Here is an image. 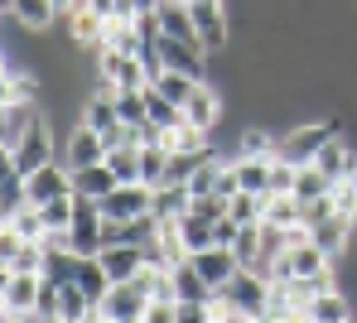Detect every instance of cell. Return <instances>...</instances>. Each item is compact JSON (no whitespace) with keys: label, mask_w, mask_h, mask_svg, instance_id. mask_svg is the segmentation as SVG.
Returning <instances> with one entry per match:
<instances>
[{"label":"cell","mask_w":357,"mask_h":323,"mask_svg":"<svg viewBox=\"0 0 357 323\" xmlns=\"http://www.w3.org/2000/svg\"><path fill=\"white\" fill-rule=\"evenodd\" d=\"M59 150H63V135H54V121H49V116H39V121L29 126V135H24V140H20V145H15L5 159H10V164H15L24 179H29L34 169L54 164V159H59Z\"/></svg>","instance_id":"cell-2"},{"label":"cell","mask_w":357,"mask_h":323,"mask_svg":"<svg viewBox=\"0 0 357 323\" xmlns=\"http://www.w3.org/2000/svg\"><path fill=\"white\" fill-rule=\"evenodd\" d=\"M169 174V145H140V184L160 189Z\"/></svg>","instance_id":"cell-25"},{"label":"cell","mask_w":357,"mask_h":323,"mask_svg":"<svg viewBox=\"0 0 357 323\" xmlns=\"http://www.w3.org/2000/svg\"><path fill=\"white\" fill-rule=\"evenodd\" d=\"M222 294H227V304H232V309L251 314V319H261V314L271 309V280H266L261 270H251V265H241L237 275L222 285Z\"/></svg>","instance_id":"cell-5"},{"label":"cell","mask_w":357,"mask_h":323,"mask_svg":"<svg viewBox=\"0 0 357 323\" xmlns=\"http://www.w3.org/2000/svg\"><path fill=\"white\" fill-rule=\"evenodd\" d=\"M135 34H140V44H160V39H165L160 10H140V15H135Z\"/></svg>","instance_id":"cell-34"},{"label":"cell","mask_w":357,"mask_h":323,"mask_svg":"<svg viewBox=\"0 0 357 323\" xmlns=\"http://www.w3.org/2000/svg\"><path fill=\"white\" fill-rule=\"evenodd\" d=\"M102 265H107L112 285H121V280H135V275L150 265V251H145V246H130V242H121V246H107V251H102Z\"/></svg>","instance_id":"cell-17"},{"label":"cell","mask_w":357,"mask_h":323,"mask_svg":"<svg viewBox=\"0 0 357 323\" xmlns=\"http://www.w3.org/2000/svg\"><path fill=\"white\" fill-rule=\"evenodd\" d=\"M82 323H107V319H102V314H92V319H82Z\"/></svg>","instance_id":"cell-40"},{"label":"cell","mask_w":357,"mask_h":323,"mask_svg":"<svg viewBox=\"0 0 357 323\" xmlns=\"http://www.w3.org/2000/svg\"><path fill=\"white\" fill-rule=\"evenodd\" d=\"M348 323H357V319H348Z\"/></svg>","instance_id":"cell-42"},{"label":"cell","mask_w":357,"mask_h":323,"mask_svg":"<svg viewBox=\"0 0 357 323\" xmlns=\"http://www.w3.org/2000/svg\"><path fill=\"white\" fill-rule=\"evenodd\" d=\"M309 323H348L353 319V294L343 290V280L338 285H328V290H319L314 299H309Z\"/></svg>","instance_id":"cell-15"},{"label":"cell","mask_w":357,"mask_h":323,"mask_svg":"<svg viewBox=\"0 0 357 323\" xmlns=\"http://www.w3.org/2000/svg\"><path fill=\"white\" fill-rule=\"evenodd\" d=\"M150 212H155V189L150 184H116L102 198L107 222H135V217H150Z\"/></svg>","instance_id":"cell-7"},{"label":"cell","mask_w":357,"mask_h":323,"mask_svg":"<svg viewBox=\"0 0 357 323\" xmlns=\"http://www.w3.org/2000/svg\"><path fill=\"white\" fill-rule=\"evenodd\" d=\"M44 116V107L39 102H20V107H0V150L10 155L24 135H29V126Z\"/></svg>","instance_id":"cell-16"},{"label":"cell","mask_w":357,"mask_h":323,"mask_svg":"<svg viewBox=\"0 0 357 323\" xmlns=\"http://www.w3.org/2000/svg\"><path fill=\"white\" fill-rule=\"evenodd\" d=\"M116 111L126 126H145L150 121V107H145V87L140 92H116Z\"/></svg>","instance_id":"cell-32"},{"label":"cell","mask_w":357,"mask_h":323,"mask_svg":"<svg viewBox=\"0 0 357 323\" xmlns=\"http://www.w3.org/2000/svg\"><path fill=\"white\" fill-rule=\"evenodd\" d=\"M145 107H150V121H155L160 130H174L178 121H183V107L169 102L165 92H155V87H145Z\"/></svg>","instance_id":"cell-30"},{"label":"cell","mask_w":357,"mask_h":323,"mask_svg":"<svg viewBox=\"0 0 357 323\" xmlns=\"http://www.w3.org/2000/svg\"><path fill=\"white\" fill-rule=\"evenodd\" d=\"M178 237H183V246H188V256H193V251H203V246H218V222H213V217H198V212H183V217H178Z\"/></svg>","instance_id":"cell-20"},{"label":"cell","mask_w":357,"mask_h":323,"mask_svg":"<svg viewBox=\"0 0 357 323\" xmlns=\"http://www.w3.org/2000/svg\"><path fill=\"white\" fill-rule=\"evenodd\" d=\"M39 290H44V275H39V270H15V275H5V290H0L5 314H34Z\"/></svg>","instance_id":"cell-12"},{"label":"cell","mask_w":357,"mask_h":323,"mask_svg":"<svg viewBox=\"0 0 357 323\" xmlns=\"http://www.w3.org/2000/svg\"><path fill=\"white\" fill-rule=\"evenodd\" d=\"M121 323H145V319H121Z\"/></svg>","instance_id":"cell-41"},{"label":"cell","mask_w":357,"mask_h":323,"mask_svg":"<svg viewBox=\"0 0 357 323\" xmlns=\"http://www.w3.org/2000/svg\"><path fill=\"white\" fill-rule=\"evenodd\" d=\"M188 10H193V29H198L203 49L222 54L232 44V5L227 0H188Z\"/></svg>","instance_id":"cell-3"},{"label":"cell","mask_w":357,"mask_h":323,"mask_svg":"<svg viewBox=\"0 0 357 323\" xmlns=\"http://www.w3.org/2000/svg\"><path fill=\"white\" fill-rule=\"evenodd\" d=\"M116 184L121 179L112 174L107 159H102V164H87V169H73V194H82V198H107Z\"/></svg>","instance_id":"cell-19"},{"label":"cell","mask_w":357,"mask_h":323,"mask_svg":"<svg viewBox=\"0 0 357 323\" xmlns=\"http://www.w3.org/2000/svg\"><path fill=\"white\" fill-rule=\"evenodd\" d=\"M227 207H232V198H222V194H203V198H193V207L188 212H198V217H227Z\"/></svg>","instance_id":"cell-36"},{"label":"cell","mask_w":357,"mask_h":323,"mask_svg":"<svg viewBox=\"0 0 357 323\" xmlns=\"http://www.w3.org/2000/svg\"><path fill=\"white\" fill-rule=\"evenodd\" d=\"M135 10H160V0H135Z\"/></svg>","instance_id":"cell-39"},{"label":"cell","mask_w":357,"mask_h":323,"mask_svg":"<svg viewBox=\"0 0 357 323\" xmlns=\"http://www.w3.org/2000/svg\"><path fill=\"white\" fill-rule=\"evenodd\" d=\"M333 207H338V212H343V217H353L357 222V179H343V184H333Z\"/></svg>","instance_id":"cell-35"},{"label":"cell","mask_w":357,"mask_h":323,"mask_svg":"<svg viewBox=\"0 0 357 323\" xmlns=\"http://www.w3.org/2000/svg\"><path fill=\"white\" fill-rule=\"evenodd\" d=\"M63 194H73V169L63 159H54V164H44V169L29 174V203L34 207H44V203H54Z\"/></svg>","instance_id":"cell-14"},{"label":"cell","mask_w":357,"mask_h":323,"mask_svg":"<svg viewBox=\"0 0 357 323\" xmlns=\"http://www.w3.org/2000/svg\"><path fill=\"white\" fill-rule=\"evenodd\" d=\"M178 323H218L213 304H178Z\"/></svg>","instance_id":"cell-38"},{"label":"cell","mask_w":357,"mask_h":323,"mask_svg":"<svg viewBox=\"0 0 357 323\" xmlns=\"http://www.w3.org/2000/svg\"><path fill=\"white\" fill-rule=\"evenodd\" d=\"M188 260H193V270H198L213 290H222V285H227V280L241 270V260H237V251H232V246H203V251H193Z\"/></svg>","instance_id":"cell-13"},{"label":"cell","mask_w":357,"mask_h":323,"mask_svg":"<svg viewBox=\"0 0 357 323\" xmlns=\"http://www.w3.org/2000/svg\"><path fill=\"white\" fill-rule=\"evenodd\" d=\"M338 130H348V121L343 116H324V121H295V126H285L280 130V150L275 155H285L290 164H314L319 159V150L338 135Z\"/></svg>","instance_id":"cell-1"},{"label":"cell","mask_w":357,"mask_h":323,"mask_svg":"<svg viewBox=\"0 0 357 323\" xmlns=\"http://www.w3.org/2000/svg\"><path fill=\"white\" fill-rule=\"evenodd\" d=\"M333 184H343V179H357V140L348 135V130H338L324 150H319V159H314Z\"/></svg>","instance_id":"cell-11"},{"label":"cell","mask_w":357,"mask_h":323,"mask_svg":"<svg viewBox=\"0 0 357 323\" xmlns=\"http://www.w3.org/2000/svg\"><path fill=\"white\" fill-rule=\"evenodd\" d=\"M59 159L68 169H87V164H102L107 159V140H102V130H92L87 121H73V126L63 130V150Z\"/></svg>","instance_id":"cell-6"},{"label":"cell","mask_w":357,"mask_h":323,"mask_svg":"<svg viewBox=\"0 0 357 323\" xmlns=\"http://www.w3.org/2000/svg\"><path fill=\"white\" fill-rule=\"evenodd\" d=\"M174 294H178V304H213V285L193 270V260H178L174 265Z\"/></svg>","instance_id":"cell-18"},{"label":"cell","mask_w":357,"mask_h":323,"mask_svg":"<svg viewBox=\"0 0 357 323\" xmlns=\"http://www.w3.org/2000/svg\"><path fill=\"white\" fill-rule=\"evenodd\" d=\"M39 212H44V227H49V232H73V222H77V194L54 198V203H44Z\"/></svg>","instance_id":"cell-28"},{"label":"cell","mask_w":357,"mask_h":323,"mask_svg":"<svg viewBox=\"0 0 357 323\" xmlns=\"http://www.w3.org/2000/svg\"><path fill=\"white\" fill-rule=\"evenodd\" d=\"M232 251H237L241 265H251V270H256V265H261V251H266V227H261V222H241Z\"/></svg>","instance_id":"cell-24"},{"label":"cell","mask_w":357,"mask_h":323,"mask_svg":"<svg viewBox=\"0 0 357 323\" xmlns=\"http://www.w3.org/2000/svg\"><path fill=\"white\" fill-rule=\"evenodd\" d=\"M188 207H193V194H188L183 184H160V189H155V217H160V222H178Z\"/></svg>","instance_id":"cell-21"},{"label":"cell","mask_w":357,"mask_h":323,"mask_svg":"<svg viewBox=\"0 0 357 323\" xmlns=\"http://www.w3.org/2000/svg\"><path fill=\"white\" fill-rule=\"evenodd\" d=\"M145 323H178V299H150Z\"/></svg>","instance_id":"cell-37"},{"label":"cell","mask_w":357,"mask_h":323,"mask_svg":"<svg viewBox=\"0 0 357 323\" xmlns=\"http://www.w3.org/2000/svg\"><path fill=\"white\" fill-rule=\"evenodd\" d=\"M155 92H165L169 102H178V107H188V97L198 92V77H188V72H165L160 82H150Z\"/></svg>","instance_id":"cell-31"},{"label":"cell","mask_w":357,"mask_h":323,"mask_svg":"<svg viewBox=\"0 0 357 323\" xmlns=\"http://www.w3.org/2000/svg\"><path fill=\"white\" fill-rule=\"evenodd\" d=\"M107 164H112V174H116L121 184H140V145H116V150H107Z\"/></svg>","instance_id":"cell-29"},{"label":"cell","mask_w":357,"mask_h":323,"mask_svg":"<svg viewBox=\"0 0 357 323\" xmlns=\"http://www.w3.org/2000/svg\"><path fill=\"white\" fill-rule=\"evenodd\" d=\"M145 309H150V294H145V285L140 280H121L107 290V299L97 304V314L107 323H121V319H145Z\"/></svg>","instance_id":"cell-8"},{"label":"cell","mask_w":357,"mask_h":323,"mask_svg":"<svg viewBox=\"0 0 357 323\" xmlns=\"http://www.w3.org/2000/svg\"><path fill=\"white\" fill-rule=\"evenodd\" d=\"M222 116H227V97H222L213 82H198V92H193V97H188V107H183V121L213 135V130L222 126Z\"/></svg>","instance_id":"cell-10"},{"label":"cell","mask_w":357,"mask_h":323,"mask_svg":"<svg viewBox=\"0 0 357 323\" xmlns=\"http://www.w3.org/2000/svg\"><path fill=\"white\" fill-rule=\"evenodd\" d=\"M20 207H29V179L5 159V184H0V217H10V212H20Z\"/></svg>","instance_id":"cell-23"},{"label":"cell","mask_w":357,"mask_h":323,"mask_svg":"<svg viewBox=\"0 0 357 323\" xmlns=\"http://www.w3.org/2000/svg\"><path fill=\"white\" fill-rule=\"evenodd\" d=\"M328 194H333V179H328L319 164H304L299 179H295V198L299 203H319V198H328Z\"/></svg>","instance_id":"cell-26"},{"label":"cell","mask_w":357,"mask_h":323,"mask_svg":"<svg viewBox=\"0 0 357 323\" xmlns=\"http://www.w3.org/2000/svg\"><path fill=\"white\" fill-rule=\"evenodd\" d=\"M77 285L102 304L107 299V290H112V275H107V265H102V256H82V265H77Z\"/></svg>","instance_id":"cell-27"},{"label":"cell","mask_w":357,"mask_h":323,"mask_svg":"<svg viewBox=\"0 0 357 323\" xmlns=\"http://www.w3.org/2000/svg\"><path fill=\"white\" fill-rule=\"evenodd\" d=\"M97 87H107V92H140V87H150V77H145V63L135 54L102 49L97 54Z\"/></svg>","instance_id":"cell-4"},{"label":"cell","mask_w":357,"mask_h":323,"mask_svg":"<svg viewBox=\"0 0 357 323\" xmlns=\"http://www.w3.org/2000/svg\"><path fill=\"white\" fill-rule=\"evenodd\" d=\"M295 179H299V164H290L285 155L271 159V194H295Z\"/></svg>","instance_id":"cell-33"},{"label":"cell","mask_w":357,"mask_h":323,"mask_svg":"<svg viewBox=\"0 0 357 323\" xmlns=\"http://www.w3.org/2000/svg\"><path fill=\"white\" fill-rule=\"evenodd\" d=\"M5 15H10L24 34H54L63 24V10L54 0H5Z\"/></svg>","instance_id":"cell-9"},{"label":"cell","mask_w":357,"mask_h":323,"mask_svg":"<svg viewBox=\"0 0 357 323\" xmlns=\"http://www.w3.org/2000/svg\"><path fill=\"white\" fill-rule=\"evenodd\" d=\"M304 203L295 194H266V227H299Z\"/></svg>","instance_id":"cell-22"}]
</instances>
